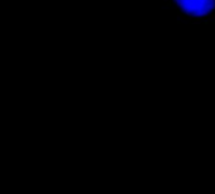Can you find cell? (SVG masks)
<instances>
[{
	"mask_svg": "<svg viewBox=\"0 0 215 194\" xmlns=\"http://www.w3.org/2000/svg\"><path fill=\"white\" fill-rule=\"evenodd\" d=\"M204 23H206V24H209V23H215V10L211 11V14H210V15L204 20Z\"/></svg>",
	"mask_w": 215,
	"mask_h": 194,
	"instance_id": "6da1fadb",
	"label": "cell"
},
{
	"mask_svg": "<svg viewBox=\"0 0 215 194\" xmlns=\"http://www.w3.org/2000/svg\"><path fill=\"white\" fill-rule=\"evenodd\" d=\"M191 24H195V25H200V24H204V20L201 18H194V20L191 21Z\"/></svg>",
	"mask_w": 215,
	"mask_h": 194,
	"instance_id": "7a4b0ae2",
	"label": "cell"
},
{
	"mask_svg": "<svg viewBox=\"0 0 215 194\" xmlns=\"http://www.w3.org/2000/svg\"><path fill=\"white\" fill-rule=\"evenodd\" d=\"M208 9H209L210 11H214V10H215V0H209Z\"/></svg>",
	"mask_w": 215,
	"mask_h": 194,
	"instance_id": "3957f363",
	"label": "cell"
},
{
	"mask_svg": "<svg viewBox=\"0 0 215 194\" xmlns=\"http://www.w3.org/2000/svg\"><path fill=\"white\" fill-rule=\"evenodd\" d=\"M164 1H165V3H170V1H171V0H164Z\"/></svg>",
	"mask_w": 215,
	"mask_h": 194,
	"instance_id": "277c9868",
	"label": "cell"
}]
</instances>
